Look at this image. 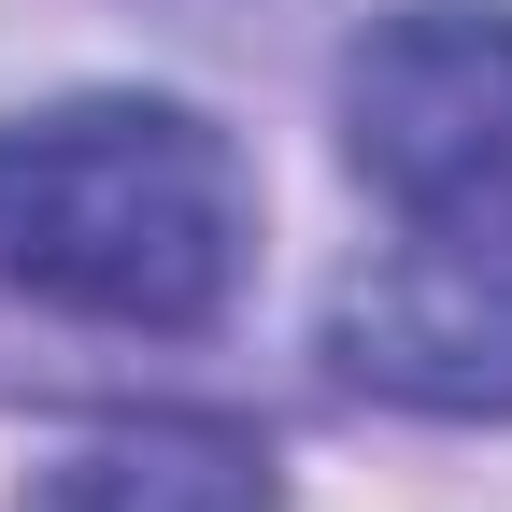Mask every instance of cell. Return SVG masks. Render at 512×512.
Listing matches in <instances>:
<instances>
[{
  "label": "cell",
  "mask_w": 512,
  "mask_h": 512,
  "mask_svg": "<svg viewBox=\"0 0 512 512\" xmlns=\"http://www.w3.org/2000/svg\"><path fill=\"white\" fill-rule=\"evenodd\" d=\"M242 256H256V171L214 114L100 86L0 128V299L185 342L242 299Z\"/></svg>",
  "instance_id": "cell-1"
},
{
  "label": "cell",
  "mask_w": 512,
  "mask_h": 512,
  "mask_svg": "<svg viewBox=\"0 0 512 512\" xmlns=\"http://www.w3.org/2000/svg\"><path fill=\"white\" fill-rule=\"evenodd\" d=\"M356 171L441 242H512V15L498 0H399L342 57Z\"/></svg>",
  "instance_id": "cell-2"
},
{
  "label": "cell",
  "mask_w": 512,
  "mask_h": 512,
  "mask_svg": "<svg viewBox=\"0 0 512 512\" xmlns=\"http://www.w3.org/2000/svg\"><path fill=\"white\" fill-rule=\"evenodd\" d=\"M328 370L427 427H512V271L470 256H370L328 299Z\"/></svg>",
  "instance_id": "cell-3"
},
{
  "label": "cell",
  "mask_w": 512,
  "mask_h": 512,
  "mask_svg": "<svg viewBox=\"0 0 512 512\" xmlns=\"http://www.w3.org/2000/svg\"><path fill=\"white\" fill-rule=\"evenodd\" d=\"M29 512H285L271 484V441L256 427H214V413H143V427H100L72 441Z\"/></svg>",
  "instance_id": "cell-4"
}]
</instances>
